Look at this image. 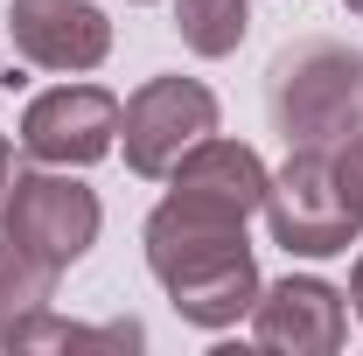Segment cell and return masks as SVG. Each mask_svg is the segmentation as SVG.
<instances>
[{"mask_svg":"<svg viewBox=\"0 0 363 356\" xmlns=\"http://www.w3.org/2000/svg\"><path fill=\"white\" fill-rule=\"evenodd\" d=\"M140 245H147V272L161 279V294L175 301V314L189 328H238L259 301V287H266L245 223L203 217L175 196L154 203Z\"/></svg>","mask_w":363,"mask_h":356,"instance_id":"obj_1","label":"cell"},{"mask_svg":"<svg viewBox=\"0 0 363 356\" xmlns=\"http://www.w3.org/2000/svg\"><path fill=\"white\" fill-rule=\"evenodd\" d=\"M266 112L286 147L335 154L350 133H363V49L350 43H294L266 70Z\"/></svg>","mask_w":363,"mask_h":356,"instance_id":"obj_2","label":"cell"},{"mask_svg":"<svg viewBox=\"0 0 363 356\" xmlns=\"http://www.w3.org/2000/svg\"><path fill=\"white\" fill-rule=\"evenodd\" d=\"M266 230L286 259H335L357 245L363 223L350 217L335 189V161L321 147H286V168L266 182Z\"/></svg>","mask_w":363,"mask_h":356,"instance_id":"obj_3","label":"cell"},{"mask_svg":"<svg viewBox=\"0 0 363 356\" xmlns=\"http://www.w3.org/2000/svg\"><path fill=\"white\" fill-rule=\"evenodd\" d=\"M98 223H105L98 189H84L70 168H35V175L21 168L14 175V196H7V217H0V238H14L43 266L70 272L98 245Z\"/></svg>","mask_w":363,"mask_h":356,"instance_id":"obj_4","label":"cell"},{"mask_svg":"<svg viewBox=\"0 0 363 356\" xmlns=\"http://www.w3.org/2000/svg\"><path fill=\"white\" fill-rule=\"evenodd\" d=\"M210 133H217V91L196 84V77H147V84L119 105L126 168L147 175V182H168V168Z\"/></svg>","mask_w":363,"mask_h":356,"instance_id":"obj_5","label":"cell"},{"mask_svg":"<svg viewBox=\"0 0 363 356\" xmlns=\"http://www.w3.org/2000/svg\"><path fill=\"white\" fill-rule=\"evenodd\" d=\"M119 147V98L105 84H56L21 112V154L43 168H91Z\"/></svg>","mask_w":363,"mask_h":356,"instance_id":"obj_6","label":"cell"},{"mask_svg":"<svg viewBox=\"0 0 363 356\" xmlns=\"http://www.w3.org/2000/svg\"><path fill=\"white\" fill-rule=\"evenodd\" d=\"M342 335H350V308L315 272H286V279L259 287V301H252V343L272 356H335Z\"/></svg>","mask_w":363,"mask_h":356,"instance_id":"obj_7","label":"cell"},{"mask_svg":"<svg viewBox=\"0 0 363 356\" xmlns=\"http://www.w3.org/2000/svg\"><path fill=\"white\" fill-rule=\"evenodd\" d=\"M7 43L21 63H35V70H63V77H77V70H98L105 56H112V21H105V7H91V0H7Z\"/></svg>","mask_w":363,"mask_h":356,"instance_id":"obj_8","label":"cell"},{"mask_svg":"<svg viewBox=\"0 0 363 356\" xmlns=\"http://www.w3.org/2000/svg\"><path fill=\"white\" fill-rule=\"evenodd\" d=\"M266 182H272V168L259 161V147L210 133V140H196L175 168H168V196L189 203V210H203V217L245 223L252 210H266Z\"/></svg>","mask_w":363,"mask_h":356,"instance_id":"obj_9","label":"cell"},{"mask_svg":"<svg viewBox=\"0 0 363 356\" xmlns=\"http://www.w3.org/2000/svg\"><path fill=\"white\" fill-rule=\"evenodd\" d=\"M49 294H56V266H43L35 252H21L14 238H0V350H7V335L28 314L49 308Z\"/></svg>","mask_w":363,"mask_h":356,"instance_id":"obj_10","label":"cell"},{"mask_svg":"<svg viewBox=\"0 0 363 356\" xmlns=\"http://www.w3.org/2000/svg\"><path fill=\"white\" fill-rule=\"evenodd\" d=\"M252 28V0H182L175 7V35L189 56H230Z\"/></svg>","mask_w":363,"mask_h":356,"instance_id":"obj_11","label":"cell"},{"mask_svg":"<svg viewBox=\"0 0 363 356\" xmlns=\"http://www.w3.org/2000/svg\"><path fill=\"white\" fill-rule=\"evenodd\" d=\"M147 335H140L133 321H119V328H77V321H56V314H28L14 335H7V350H140Z\"/></svg>","mask_w":363,"mask_h":356,"instance_id":"obj_12","label":"cell"},{"mask_svg":"<svg viewBox=\"0 0 363 356\" xmlns=\"http://www.w3.org/2000/svg\"><path fill=\"white\" fill-rule=\"evenodd\" d=\"M328 161H335V189H342L350 217L363 223V133H350L342 147H335V154H328Z\"/></svg>","mask_w":363,"mask_h":356,"instance_id":"obj_13","label":"cell"},{"mask_svg":"<svg viewBox=\"0 0 363 356\" xmlns=\"http://www.w3.org/2000/svg\"><path fill=\"white\" fill-rule=\"evenodd\" d=\"M14 175H21V168H14V147L0 140V217H7V196H14Z\"/></svg>","mask_w":363,"mask_h":356,"instance_id":"obj_14","label":"cell"},{"mask_svg":"<svg viewBox=\"0 0 363 356\" xmlns=\"http://www.w3.org/2000/svg\"><path fill=\"white\" fill-rule=\"evenodd\" d=\"M350 308H357V321H363V252H357V266H350Z\"/></svg>","mask_w":363,"mask_h":356,"instance_id":"obj_15","label":"cell"},{"mask_svg":"<svg viewBox=\"0 0 363 356\" xmlns=\"http://www.w3.org/2000/svg\"><path fill=\"white\" fill-rule=\"evenodd\" d=\"M342 7H350V14H357V21H363V0H342Z\"/></svg>","mask_w":363,"mask_h":356,"instance_id":"obj_16","label":"cell"}]
</instances>
